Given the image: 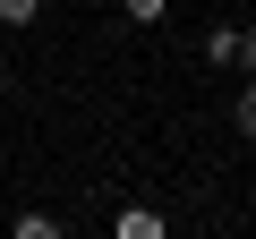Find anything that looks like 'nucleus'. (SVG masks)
<instances>
[{
  "instance_id": "obj_1",
  "label": "nucleus",
  "mask_w": 256,
  "mask_h": 239,
  "mask_svg": "<svg viewBox=\"0 0 256 239\" xmlns=\"http://www.w3.org/2000/svg\"><path fill=\"white\" fill-rule=\"evenodd\" d=\"M111 230H120V239H162V214H154V205H128Z\"/></svg>"
},
{
  "instance_id": "obj_2",
  "label": "nucleus",
  "mask_w": 256,
  "mask_h": 239,
  "mask_svg": "<svg viewBox=\"0 0 256 239\" xmlns=\"http://www.w3.org/2000/svg\"><path fill=\"white\" fill-rule=\"evenodd\" d=\"M230 60H239V26H214L205 34V68H230Z\"/></svg>"
},
{
  "instance_id": "obj_3",
  "label": "nucleus",
  "mask_w": 256,
  "mask_h": 239,
  "mask_svg": "<svg viewBox=\"0 0 256 239\" xmlns=\"http://www.w3.org/2000/svg\"><path fill=\"white\" fill-rule=\"evenodd\" d=\"M230 128H239V137H248V146H256V77H248V94H239V102H230Z\"/></svg>"
},
{
  "instance_id": "obj_4",
  "label": "nucleus",
  "mask_w": 256,
  "mask_h": 239,
  "mask_svg": "<svg viewBox=\"0 0 256 239\" xmlns=\"http://www.w3.org/2000/svg\"><path fill=\"white\" fill-rule=\"evenodd\" d=\"M43 18V0H0V26H34Z\"/></svg>"
},
{
  "instance_id": "obj_5",
  "label": "nucleus",
  "mask_w": 256,
  "mask_h": 239,
  "mask_svg": "<svg viewBox=\"0 0 256 239\" xmlns=\"http://www.w3.org/2000/svg\"><path fill=\"white\" fill-rule=\"evenodd\" d=\"M120 9H128V18H137V26H154V18L171 9V0H120Z\"/></svg>"
},
{
  "instance_id": "obj_6",
  "label": "nucleus",
  "mask_w": 256,
  "mask_h": 239,
  "mask_svg": "<svg viewBox=\"0 0 256 239\" xmlns=\"http://www.w3.org/2000/svg\"><path fill=\"white\" fill-rule=\"evenodd\" d=\"M239 68L256 77V26H239Z\"/></svg>"
}]
</instances>
